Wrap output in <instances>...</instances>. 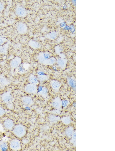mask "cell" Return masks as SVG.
<instances>
[{"instance_id":"13","label":"cell","mask_w":115,"mask_h":151,"mask_svg":"<svg viewBox=\"0 0 115 151\" xmlns=\"http://www.w3.org/2000/svg\"><path fill=\"white\" fill-rule=\"evenodd\" d=\"M51 85L52 88L55 90L58 89L61 86V84L55 80L51 81Z\"/></svg>"},{"instance_id":"22","label":"cell","mask_w":115,"mask_h":151,"mask_svg":"<svg viewBox=\"0 0 115 151\" xmlns=\"http://www.w3.org/2000/svg\"><path fill=\"white\" fill-rule=\"evenodd\" d=\"M56 61V60L55 58L53 57H51L48 60L47 64L52 65L55 63Z\"/></svg>"},{"instance_id":"27","label":"cell","mask_w":115,"mask_h":151,"mask_svg":"<svg viewBox=\"0 0 115 151\" xmlns=\"http://www.w3.org/2000/svg\"><path fill=\"white\" fill-rule=\"evenodd\" d=\"M4 8V5L3 3L0 2V12H1Z\"/></svg>"},{"instance_id":"14","label":"cell","mask_w":115,"mask_h":151,"mask_svg":"<svg viewBox=\"0 0 115 151\" xmlns=\"http://www.w3.org/2000/svg\"><path fill=\"white\" fill-rule=\"evenodd\" d=\"M29 81L31 83L35 85H36L39 83L37 78L32 74L30 76L29 78Z\"/></svg>"},{"instance_id":"2","label":"cell","mask_w":115,"mask_h":151,"mask_svg":"<svg viewBox=\"0 0 115 151\" xmlns=\"http://www.w3.org/2000/svg\"><path fill=\"white\" fill-rule=\"evenodd\" d=\"M24 90L26 92L30 94H35L37 92L36 85L31 83L26 84L25 86Z\"/></svg>"},{"instance_id":"23","label":"cell","mask_w":115,"mask_h":151,"mask_svg":"<svg viewBox=\"0 0 115 151\" xmlns=\"http://www.w3.org/2000/svg\"><path fill=\"white\" fill-rule=\"evenodd\" d=\"M7 40L6 38L0 36V46L3 45Z\"/></svg>"},{"instance_id":"9","label":"cell","mask_w":115,"mask_h":151,"mask_svg":"<svg viewBox=\"0 0 115 151\" xmlns=\"http://www.w3.org/2000/svg\"><path fill=\"white\" fill-rule=\"evenodd\" d=\"M67 62L65 59L63 58H60L58 59L57 63L60 67L62 69H63L66 66Z\"/></svg>"},{"instance_id":"16","label":"cell","mask_w":115,"mask_h":151,"mask_svg":"<svg viewBox=\"0 0 115 151\" xmlns=\"http://www.w3.org/2000/svg\"><path fill=\"white\" fill-rule=\"evenodd\" d=\"M48 120L52 123L56 122L59 120V118L57 116L51 115L48 116Z\"/></svg>"},{"instance_id":"26","label":"cell","mask_w":115,"mask_h":151,"mask_svg":"<svg viewBox=\"0 0 115 151\" xmlns=\"http://www.w3.org/2000/svg\"><path fill=\"white\" fill-rule=\"evenodd\" d=\"M5 113V111L4 109L2 107H0V116H3Z\"/></svg>"},{"instance_id":"3","label":"cell","mask_w":115,"mask_h":151,"mask_svg":"<svg viewBox=\"0 0 115 151\" xmlns=\"http://www.w3.org/2000/svg\"><path fill=\"white\" fill-rule=\"evenodd\" d=\"M21 62V59L20 58L16 57L10 61V66L12 68H16L20 66Z\"/></svg>"},{"instance_id":"25","label":"cell","mask_w":115,"mask_h":151,"mask_svg":"<svg viewBox=\"0 0 115 151\" xmlns=\"http://www.w3.org/2000/svg\"><path fill=\"white\" fill-rule=\"evenodd\" d=\"M68 102L67 100H64L62 102V104L63 106L65 107H66L68 105Z\"/></svg>"},{"instance_id":"19","label":"cell","mask_w":115,"mask_h":151,"mask_svg":"<svg viewBox=\"0 0 115 151\" xmlns=\"http://www.w3.org/2000/svg\"><path fill=\"white\" fill-rule=\"evenodd\" d=\"M68 84L70 86L73 88H75L76 86L75 80L72 78H70L68 79Z\"/></svg>"},{"instance_id":"17","label":"cell","mask_w":115,"mask_h":151,"mask_svg":"<svg viewBox=\"0 0 115 151\" xmlns=\"http://www.w3.org/2000/svg\"><path fill=\"white\" fill-rule=\"evenodd\" d=\"M38 78L41 81L43 82L47 80L48 77L47 75L45 74H39L38 75Z\"/></svg>"},{"instance_id":"5","label":"cell","mask_w":115,"mask_h":151,"mask_svg":"<svg viewBox=\"0 0 115 151\" xmlns=\"http://www.w3.org/2000/svg\"><path fill=\"white\" fill-rule=\"evenodd\" d=\"M16 28L19 33L21 34H24L26 33L27 27L26 25L24 23L20 22L16 25Z\"/></svg>"},{"instance_id":"15","label":"cell","mask_w":115,"mask_h":151,"mask_svg":"<svg viewBox=\"0 0 115 151\" xmlns=\"http://www.w3.org/2000/svg\"><path fill=\"white\" fill-rule=\"evenodd\" d=\"M9 83L8 81L5 77L0 76V84L2 86H6Z\"/></svg>"},{"instance_id":"1","label":"cell","mask_w":115,"mask_h":151,"mask_svg":"<svg viewBox=\"0 0 115 151\" xmlns=\"http://www.w3.org/2000/svg\"><path fill=\"white\" fill-rule=\"evenodd\" d=\"M13 131L15 136L19 138L24 137L26 132L25 127L21 125H18L15 126Z\"/></svg>"},{"instance_id":"7","label":"cell","mask_w":115,"mask_h":151,"mask_svg":"<svg viewBox=\"0 0 115 151\" xmlns=\"http://www.w3.org/2000/svg\"><path fill=\"white\" fill-rule=\"evenodd\" d=\"M1 99L2 101L5 103H10L12 99L11 94L10 92H8L2 94Z\"/></svg>"},{"instance_id":"12","label":"cell","mask_w":115,"mask_h":151,"mask_svg":"<svg viewBox=\"0 0 115 151\" xmlns=\"http://www.w3.org/2000/svg\"><path fill=\"white\" fill-rule=\"evenodd\" d=\"M16 13L17 15L20 17H22L24 16L25 13V9L22 7H18L16 9Z\"/></svg>"},{"instance_id":"4","label":"cell","mask_w":115,"mask_h":151,"mask_svg":"<svg viewBox=\"0 0 115 151\" xmlns=\"http://www.w3.org/2000/svg\"><path fill=\"white\" fill-rule=\"evenodd\" d=\"M10 146L12 150H19L21 148V144L19 140L14 139L10 141Z\"/></svg>"},{"instance_id":"11","label":"cell","mask_w":115,"mask_h":151,"mask_svg":"<svg viewBox=\"0 0 115 151\" xmlns=\"http://www.w3.org/2000/svg\"><path fill=\"white\" fill-rule=\"evenodd\" d=\"M62 102L60 99L58 98L55 99L52 102V106L55 108H58L62 104Z\"/></svg>"},{"instance_id":"29","label":"cell","mask_w":115,"mask_h":151,"mask_svg":"<svg viewBox=\"0 0 115 151\" xmlns=\"http://www.w3.org/2000/svg\"><path fill=\"white\" fill-rule=\"evenodd\" d=\"M61 48H58V49L56 50V51L58 53H60L62 51V50Z\"/></svg>"},{"instance_id":"6","label":"cell","mask_w":115,"mask_h":151,"mask_svg":"<svg viewBox=\"0 0 115 151\" xmlns=\"http://www.w3.org/2000/svg\"><path fill=\"white\" fill-rule=\"evenodd\" d=\"M21 101L25 105L28 106H31L34 104V101L30 97L24 96L21 98Z\"/></svg>"},{"instance_id":"30","label":"cell","mask_w":115,"mask_h":151,"mask_svg":"<svg viewBox=\"0 0 115 151\" xmlns=\"http://www.w3.org/2000/svg\"><path fill=\"white\" fill-rule=\"evenodd\" d=\"M65 23H62L61 24V27H63L65 26Z\"/></svg>"},{"instance_id":"20","label":"cell","mask_w":115,"mask_h":151,"mask_svg":"<svg viewBox=\"0 0 115 151\" xmlns=\"http://www.w3.org/2000/svg\"><path fill=\"white\" fill-rule=\"evenodd\" d=\"M30 45L32 47L35 48H38L40 47V45L38 43L34 41H31L30 42Z\"/></svg>"},{"instance_id":"24","label":"cell","mask_w":115,"mask_h":151,"mask_svg":"<svg viewBox=\"0 0 115 151\" xmlns=\"http://www.w3.org/2000/svg\"><path fill=\"white\" fill-rule=\"evenodd\" d=\"M50 36L52 39H54L56 38L57 35L56 33L53 32L50 34Z\"/></svg>"},{"instance_id":"31","label":"cell","mask_w":115,"mask_h":151,"mask_svg":"<svg viewBox=\"0 0 115 151\" xmlns=\"http://www.w3.org/2000/svg\"><path fill=\"white\" fill-rule=\"evenodd\" d=\"M64 29L66 30H68L70 29V28L69 26H67L65 27Z\"/></svg>"},{"instance_id":"21","label":"cell","mask_w":115,"mask_h":151,"mask_svg":"<svg viewBox=\"0 0 115 151\" xmlns=\"http://www.w3.org/2000/svg\"><path fill=\"white\" fill-rule=\"evenodd\" d=\"M62 120L63 123L67 125L69 124L71 122L70 118L67 117H63L62 118Z\"/></svg>"},{"instance_id":"10","label":"cell","mask_w":115,"mask_h":151,"mask_svg":"<svg viewBox=\"0 0 115 151\" xmlns=\"http://www.w3.org/2000/svg\"><path fill=\"white\" fill-rule=\"evenodd\" d=\"M38 92L41 96L46 97L48 94V91L47 89L45 87H40L38 90Z\"/></svg>"},{"instance_id":"8","label":"cell","mask_w":115,"mask_h":151,"mask_svg":"<svg viewBox=\"0 0 115 151\" xmlns=\"http://www.w3.org/2000/svg\"><path fill=\"white\" fill-rule=\"evenodd\" d=\"M5 127L8 130H11L14 126V123L12 120H5L4 123Z\"/></svg>"},{"instance_id":"18","label":"cell","mask_w":115,"mask_h":151,"mask_svg":"<svg viewBox=\"0 0 115 151\" xmlns=\"http://www.w3.org/2000/svg\"><path fill=\"white\" fill-rule=\"evenodd\" d=\"M73 132V129L72 127H69L66 130V135L68 137H70L72 135Z\"/></svg>"},{"instance_id":"32","label":"cell","mask_w":115,"mask_h":151,"mask_svg":"<svg viewBox=\"0 0 115 151\" xmlns=\"http://www.w3.org/2000/svg\"><path fill=\"white\" fill-rule=\"evenodd\" d=\"M73 139H75L76 138V134L75 133H74L73 134Z\"/></svg>"},{"instance_id":"28","label":"cell","mask_w":115,"mask_h":151,"mask_svg":"<svg viewBox=\"0 0 115 151\" xmlns=\"http://www.w3.org/2000/svg\"><path fill=\"white\" fill-rule=\"evenodd\" d=\"M70 30L72 32H74L75 31V29L74 26L73 25L71 26L70 27Z\"/></svg>"}]
</instances>
